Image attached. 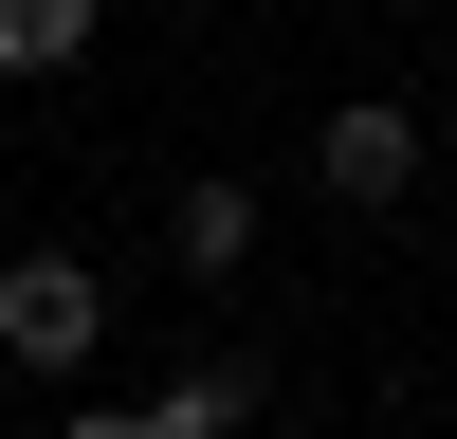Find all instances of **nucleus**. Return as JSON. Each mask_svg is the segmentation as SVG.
<instances>
[{
  "label": "nucleus",
  "mask_w": 457,
  "mask_h": 439,
  "mask_svg": "<svg viewBox=\"0 0 457 439\" xmlns=\"http://www.w3.org/2000/svg\"><path fill=\"white\" fill-rule=\"evenodd\" d=\"M312 183L366 202V220H403V202H421V110H403V92H348V110L312 128Z\"/></svg>",
  "instance_id": "f03ea898"
},
{
  "label": "nucleus",
  "mask_w": 457,
  "mask_h": 439,
  "mask_svg": "<svg viewBox=\"0 0 457 439\" xmlns=\"http://www.w3.org/2000/svg\"><path fill=\"white\" fill-rule=\"evenodd\" d=\"M92 348H110V275L73 238H37V256H0V366H37V385H92Z\"/></svg>",
  "instance_id": "f257e3e1"
},
{
  "label": "nucleus",
  "mask_w": 457,
  "mask_h": 439,
  "mask_svg": "<svg viewBox=\"0 0 457 439\" xmlns=\"http://www.w3.org/2000/svg\"><path fill=\"white\" fill-rule=\"evenodd\" d=\"M73 55H92V0H0V73H19V92L73 73Z\"/></svg>",
  "instance_id": "39448f33"
},
{
  "label": "nucleus",
  "mask_w": 457,
  "mask_h": 439,
  "mask_svg": "<svg viewBox=\"0 0 457 439\" xmlns=\"http://www.w3.org/2000/svg\"><path fill=\"white\" fill-rule=\"evenodd\" d=\"M256 402H275V366H256V348H202V366L146 385V421H165V439H256Z\"/></svg>",
  "instance_id": "7ed1b4c3"
},
{
  "label": "nucleus",
  "mask_w": 457,
  "mask_h": 439,
  "mask_svg": "<svg viewBox=\"0 0 457 439\" xmlns=\"http://www.w3.org/2000/svg\"><path fill=\"white\" fill-rule=\"evenodd\" d=\"M165 256H183V275H238V256H256V183H183V202H165Z\"/></svg>",
  "instance_id": "20e7f679"
},
{
  "label": "nucleus",
  "mask_w": 457,
  "mask_h": 439,
  "mask_svg": "<svg viewBox=\"0 0 457 439\" xmlns=\"http://www.w3.org/2000/svg\"><path fill=\"white\" fill-rule=\"evenodd\" d=\"M55 439H165V421H146V402H110V385H73V421Z\"/></svg>",
  "instance_id": "423d86ee"
}]
</instances>
